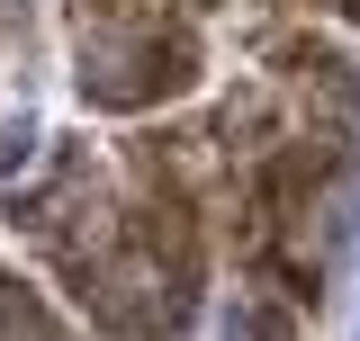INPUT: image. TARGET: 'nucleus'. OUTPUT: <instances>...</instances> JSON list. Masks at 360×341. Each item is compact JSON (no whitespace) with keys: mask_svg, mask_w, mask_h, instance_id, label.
Segmentation results:
<instances>
[{"mask_svg":"<svg viewBox=\"0 0 360 341\" xmlns=\"http://www.w3.org/2000/svg\"><path fill=\"white\" fill-rule=\"evenodd\" d=\"M352 9H360V0H352Z\"/></svg>","mask_w":360,"mask_h":341,"instance_id":"nucleus-2","label":"nucleus"},{"mask_svg":"<svg viewBox=\"0 0 360 341\" xmlns=\"http://www.w3.org/2000/svg\"><path fill=\"white\" fill-rule=\"evenodd\" d=\"M9 288H18V279H0V333H9V323H18V333H45L54 314H45L37 297H9Z\"/></svg>","mask_w":360,"mask_h":341,"instance_id":"nucleus-1","label":"nucleus"}]
</instances>
